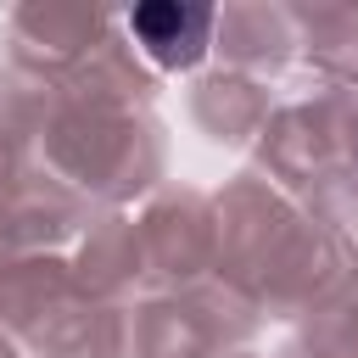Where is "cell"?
<instances>
[{
	"label": "cell",
	"mask_w": 358,
	"mask_h": 358,
	"mask_svg": "<svg viewBox=\"0 0 358 358\" xmlns=\"http://www.w3.org/2000/svg\"><path fill=\"white\" fill-rule=\"evenodd\" d=\"M134 34L145 39V50L168 67H190L207 45V28H213V11L201 6H140L134 17Z\"/></svg>",
	"instance_id": "6da1fadb"
}]
</instances>
